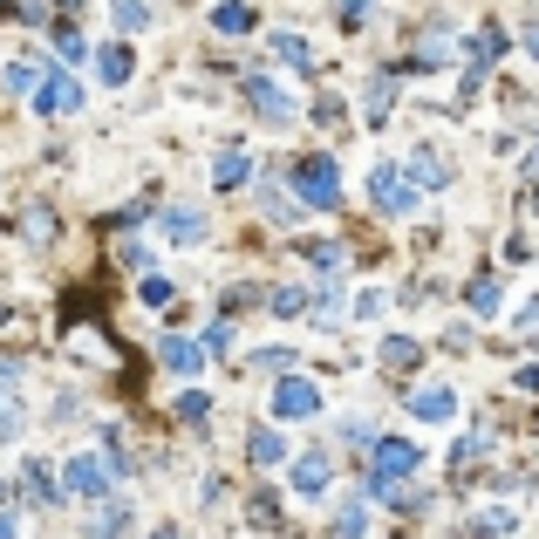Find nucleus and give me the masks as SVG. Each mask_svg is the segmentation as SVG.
Segmentation results:
<instances>
[{
    "mask_svg": "<svg viewBox=\"0 0 539 539\" xmlns=\"http://www.w3.org/2000/svg\"><path fill=\"white\" fill-rule=\"evenodd\" d=\"M424 464V451L410 444V437H376V451H369V478H362V492L369 499H396V485L410 478Z\"/></svg>",
    "mask_w": 539,
    "mask_h": 539,
    "instance_id": "obj_1",
    "label": "nucleus"
},
{
    "mask_svg": "<svg viewBox=\"0 0 539 539\" xmlns=\"http://www.w3.org/2000/svg\"><path fill=\"white\" fill-rule=\"evenodd\" d=\"M294 192H301V205L335 212V205H342V171H335V157H301V171H294Z\"/></svg>",
    "mask_w": 539,
    "mask_h": 539,
    "instance_id": "obj_2",
    "label": "nucleus"
},
{
    "mask_svg": "<svg viewBox=\"0 0 539 539\" xmlns=\"http://www.w3.org/2000/svg\"><path fill=\"white\" fill-rule=\"evenodd\" d=\"M369 205H376L383 219H410V212H417V185H410L403 171L376 164V171H369Z\"/></svg>",
    "mask_w": 539,
    "mask_h": 539,
    "instance_id": "obj_3",
    "label": "nucleus"
},
{
    "mask_svg": "<svg viewBox=\"0 0 539 539\" xmlns=\"http://www.w3.org/2000/svg\"><path fill=\"white\" fill-rule=\"evenodd\" d=\"M62 485H69V492H82V499H103V492L116 485V464L96 458V451H82V458L62 471Z\"/></svg>",
    "mask_w": 539,
    "mask_h": 539,
    "instance_id": "obj_4",
    "label": "nucleus"
},
{
    "mask_svg": "<svg viewBox=\"0 0 539 539\" xmlns=\"http://www.w3.org/2000/svg\"><path fill=\"white\" fill-rule=\"evenodd\" d=\"M35 110L41 116H69V110H82V89L62 69H41L35 76Z\"/></svg>",
    "mask_w": 539,
    "mask_h": 539,
    "instance_id": "obj_5",
    "label": "nucleus"
},
{
    "mask_svg": "<svg viewBox=\"0 0 539 539\" xmlns=\"http://www.w3.org/2000/svg\"><path fill=\"white\" fill-rule=\"evenodd\" d=\"M314 410H321V389L301 383V376H287L273 389V417H314Z\"/></svg>",
    "mask_w": 539,
    "mask_h": 539,
    "instance_id": "obj_6",
    "label": "nucleus"
},
{
    "mask_svg": "<svg viewBox=\"0 0 539 539\" xmlns=\"http://www.w3.org/2000/svg\"><path fill=\"white\" fill-rule=\"evenodd\" d=\"M301 260L321 273V294H328V287H335V273L348 267V246H342V239H308V246H301Z\"/></svg>",
    "mask_w": 539,
    "mask_h": 539,
    "instance_id": "obj_7",
    "label": "nucleus"
},
{
    "mask_svg": "<svg viewBox=\"0 0 539 539\" xmlns=\"http://www.w3.org/2000/svg\"><path fill=\"white\" fill-rule=\"evenodd\" d=\"M335 485V464H328V451H308V458H294V492L301 499H321Z\"/></svg>",
    "mask_w": 539,
    "mask_h": 539,
    "instance_id": "obj_8",
    "label": "nucleus"
},
{
    "mask_svg": "<svg viewBox=\"0 0 539 539\" xmlns=\"http://www.w3.org/2000/svg\"><path fill=\"white\" fill-rule=\"evenodd\" d=\"M246 96H253V110L267 116V123H287V116H294V103H287V89H280L273 76H253V82H246Z\"/></svg>",
    "mask_w": 539,
    "mask_h": 539,
    "instance_id": "obj_9",
    "label": "nucleus"
},
{
    "mask_svg": "<svg viewBox=\"0 0 539 539\" xmlns=\"http://www.w3.org/2000/svg\"><path fill=\"white\" fill-rule=\"evenodd\" d=\"M157 362H164L171 376H198V369H205V348H198V342H178V335H171V342H157Z\"/></svg>",
    "mask_w": 539,
    "mask_h": 539,
    "instance_id": "obj_10",
    "label": "nucleus"
},
{
    "mask_svg": "<svg viewBox=\"0 0 539 539\" xmlns=\"http://www.w3.org/2000/svg\"><path fill=\"white\" fill-rule=\"evenodd\" d=\"M212 185H219V192L246 185V151H239V144H226V151L212 157Z\"/></svg>",
    "mask_w": 539,
    "mask_h": 539,
    "instance_id": "obj_11",
    "label": "nucleus"
},
{
    "mask_svg": "<svg viewBox=\"0 0 539 539\" xmlns=\"http://www.w3.org/2000/svg\"><path fill=\"white\" fill-rule=\"evenodd\" d=\"M246 458L260 464V471H273V464H287V437H280V430H253V444H246Z\"/></svg>",
    "mask_w": 539,
    "mask_h": 539,
    "instance_id": "obj_12",
    "label": "nucleus"
},
{
    "mask_svg": "<svg viewBox=\"0 0 539 539\" xmlns=\"http://www.w3.org/2000/svg\"><path fill=\"white\" fill-rule=\"evenodd\" d=\"M410 410H417L424 424H444V417L458 410V396H451V389H417V396H410Z\"/></svg>",
    "mask_w": 539,
    "mask_h": 539,
    "instance_id": "obj_13",
    "label": "nucleus"
},
{
    "mask_svg": "<svg viewBox=\"0 0 539 539\" xmlns=\"http://www.w3.org/2000/svg\"><path fill=\"white\" fill-rule=\"evenodd\" d=\"M389 110H396V82L376 76L369 89H362V116H369V123H389Z\"/></svg>",
    "mask_w": 539,
    "mask_h": 539,
    "instance_id": "obj_14",
    "label": "nucleus"
},
{
    "mask_svg": "<svg viewBox=\"0 0 539 539\" xmlns=\"http://www.w3.org/2000/svg\"><path fill=\"white\" fill-rule=\"evenodd\" d=\"M464 55H471V62H478V69H492V62H499V55H505V35H499V28H492V21H485V28H478V35L464 41Z\"/></svg>",
    "mask_w": 539,
    "mask_h": 539,
    "instance_id": "obj_15",
    "label": "nucleus"
},
{
    "mask_svg": "<svg viewBox=\"0 0 539 539\" xmlns=\"http://www.w3.org/2000/svg\"><path fill=\"white\" fill-rule=\"evenodd\" d=\"M212 28H219V35H246V28H253V7H246V0H219V7H212Z\"/></svg>",
    "mask_w": 539,
    "mask_h": 539,
    "instance_id": "obj_16",
    "label": "nucleus"
},
{
    "mask_svg": "<svg viewBox=\"0 0 539 539\" xmlns=\"http://www.w3.org/2000/svg\"><path fill=\"white\" fill-rule=\"evenodd\" d=\"M260 212H267L273 226H294V219H301V205L280 192V185H260Z\"/></svg>",
    "mask_w": 539,
    "mask_h": 539,
    "instance_id": "obj_17",
    "label": "nucleus"
},
{
    "mask_svg": "<svg viewBox=\"0 0 539 539\" xmlns=\"http://www.w3.org/2000/svg\"><path fill=\"white\" fill-rule=\"evenodd\" d=\"M164 232H171V239H205V212H192V205H171V212H164Z\"/></svg>",
    "mask_w": 539,
    "mask_h": 539,
    "instance_id": "obj_18",
    "label": "nucleus"
},
{
    "mask_svg": "<svg viewBox=\"0 0 539 539\" xmlns=\"http://www.w3.org/2000/svg\"><path fill=\"white\" fill-rule=\"evenodd\" d=\"M96 76L103 82H130V48H123V41H110V48L96 55Z\"/></svg>",
    "mask_w": 539,
    "mask_h": 539,
    "instance_id": "obj_19",
    "label": "nucleus"
},
{
    "mask_svg": "<svg viewBox=\"0 0 539 539\" xmlns=\"http://www.w3.org/2000/svg\"><path fill=\"white\" fill-rule=\"evenodd\" d=\"M123 526H130V505H103L89 519V539H123Z\"/></svg>",
    "mask_w": 539,
    "mask_h": 539,
    "instance_id": "obj_20",
    "label": "nucleus"
},
{
    "mask_svg": "<svg viewBox=\"0 0 539 539\" xmlns=\"http://www.w3.org/2000/svg\"><path fill=\"white\" fill-rule=\"evenodd\" d=\"M273 55H280L287 69H314V48L301 35H273Z\"/></svg>",
    "mask_w": 539,
    "mask_h": 539,
    "instance_id": "obj_21",
    "label": "nucleus"
},
{
    "mask_svg": "<svg viewBox=\"0 0 539 539\" xmlns=\"http://www.w3.org/2000/svg\"><path fill=\"white\" fill-rule=\"evenodd\" d=\"M464 301H471V314H492V308H499V280H492V273H478V280L464 287Z\"/></svg>",
    "mask_w": 539,
    "mask_h": 539,
    "instance_id": "obj_22",
    "label": "nucleus"
},
{
    "mask_svg": "<svg viewBox=\"0 0 539 539\" xmlns=\"http://www.w3.org/2000/svg\"><path fill=\"white\" fill-rule=\"evenodd\" d=\"M267 301H273V314H280V321H301V314H308V294H301V287H273Z\"/></svg>",
    "mask_w": 539,
    "mask_h": 539,
    "instance_id": "obj_23",
    "label": "nucleus"
},
{
    "mask_svg": "<svg viewBox=\"0 0 539 539\" xmlns=\"http://www.w3.org/2000/svg\"><path fill=\"white\" fill-rule=\"evenodd\" d=\"M451 171H444V157H430V151H417L410 157V185H444Z\"/></svg>",
    "mask_w": 539,
    "mask_h": 539,
    "instance_id": "obj_24",
    "label": "nucleus"
},
{
    "mask_svg": "<svg viewBox=\"0 0 539 539\" xmlns=\"http://www.w3.org/2000/svg\"><path fill=\"white\" fill-rule=\"evenodd\" d=\"M376 355H383L389 369H417V342H410V335H389V342L376 348Z\"/></svg>",
    "mask_w": 539,
    "mask_h": 539,
    "instance_id": "obj_25",
    "label": "nucleus"
},
{
    "mask_svg": "<svg viewBox=\"0 0 539 539\" xmlns=\"http://www.w3.org/2000/svg\"><path fill=\"white\" fill-rule=\"evenodd\" d=\"M178 417H185V424H205V417H212V396H205V389H185V396H178Z\"/></svg>",
    "mask_w": 539,
    "mask_h": 539,
    "instance_id": "obj_26",
    "label": "nucleus"
},
{
    "mask_svg": "<svg viewBox=\"0 0 539 539\" xmlns=\"http://www.w3.org/2000/svg\"><path fill=\"white\" fill-rule=\"evenodd\" d=\"M505 526H512V512H505V505H492V512H478V519H471V533H478V539H499Z\"/></svg>",
    "mask_w": 539,
    "mask_h": 539,
    "instance_id": "obj_27",
    "label": "nucleus"
},
{
    "mask_svg": "<svg viewBox=\"0 0 539 539\" xmlns=\"http://www.w3.org/2000/svg\"><path fill=\"white\" fill-rule=\"evenodd\" d=\"M410 62H417V69H444V62H451V48H444V41H417V55H410Z\"/></svg>",
    "mask_w": 539,
    "mask_h": 539,
    "instance_id": "obj_28",
    "label": "nucleus"
},
{
    "mask_svg": "<svg viewBox=\"0 0 539 539\" xmlns=\"http://www.w3.org/2000/svg\"><path fill=\"white\" fill-rule=\"evenodd\" d=\"M137 294H144V308H164V301H171V280H164V273H151Z\"/></svg>",
    "mask_w": 539,
    "mask_h": 539,
    "instance_id": "obj_29",
    "label": "nucleus"
},
{
    "mask_svg": "<svg viewBox=\"0 0 539 539\" xmlns=\"http://www.w3.org/2000/svg\"><path fill=\"white\" fill-rule=\"evenodd\" d=\"M116 21H123V28H144L151 7H144V0H116Z\"/></svg>",
    "mask_w": 539,
    "mask_h": 539,
    "instance_id": "obj_30",
    "label": "nucleus"
},
{
    "mask_svg": "<svg viewBox=\"0 0 539 539\" xmlns=\"http://www.w3.org/2000/svg\"><path fill=\"white\" fill-rule=\"evenodd\" d=\"M355 314H362V321H376V314H383V294H376V287H362V294H355Z\"/></svg>",
    "mask_w": 539,
    "mask_h": 539,
    "instance_id": "obj_31",
    "label": "nucleus"
},
{
    "mask_svg": "<svg viewBox=\"0 0 539 539\" xmlns=\"http://www.w3.org/2000/svg\"><path fill=\"white\" fill-rule=\"evenodd\" d=\"M55 48H62V62H82V35H76V28H62V35H55Z\"/></svg>",
    "mask_w": 539,
    "mask_h": 539,
    "instance_id": "obj_32",
    "label": "nucleus"
},
{
    "mask_svg": "<svg viewBox=\"0 0 539 539\" xmlns=\"http://www.w3.org/2000/svg\"><path fill=\"white\" fill-rule=\"evenodd\" d=\"M335 539H362V505H348L342 526H335Z\"/></svg>",
    "mask_w": 539,
    "mask_h": 539,
    "instance_id": "obj_33",
    "label": "nucleus"
},
{
    "mask_svg": "<svg viewBox=\"0 0 539 539\" xmlns=\"http://www.w3.org/2000/svg\"><path fill=\"white\" fill-rule=\"evenodd\" d=\"M0 82H7V89H35V69H28V62H14V69H7Z\"/></svg>",
    "mask_w": 539,
    "mask_h": 539,
    "instance_id": "obj_34",
    "label": "nucleus"
},
{
    "mask_svg": "<svg viewBox=\"0 0 539 539\" xmlns=\"http://www.w3.org/2000/svg\"><path fill=\"white\" fill-rule=\"evenodd\" d=\"M28 492H35V499H41V505L55 499V485H48V471H41V464H35V471H28Z\"/></svg>",
    "mask_w": 539,
    "mask_h": 539,
    "instance_id": "obj_35",
    "label": "nucleus"
},
{
    "mask_svg": "<svg viewBox=\"0 0 539 539\" xmlns=\"http://www.w3.org/2000/svg\"><path fill=\"white\" fill-rule=\"evenodd\" d=\"M14 430H21V410H14V403H0V437H14Z\"/></svg>",
    "mask_w": 539,
    "mask_h": 539,
    "instance_id": "obj_36",
    "label": "nucleus"
},
{
    "mask_svg": "<svg viewBox=\"0 0 539 539\" xmlns=\"http://www.w3.org/2000/svg\"><path fill=\"white\" fill-rule=\"evenodd\" d=\"M512 383H519V389H533V396H539V362H526V369H519Z\"/></svg>",
    "mask_w": 539,
    "mask_h": 539,
    "instance_id": "obj_37",
    "label": "nucleus"
},
{
    "mask_svg": "<svg viewBox=\"0 0 539 539\" xmlns=\"http://www.w3.org/2000/svg\"><path fill=\"white\" fill-rule=\"evenodd\" d=\"M519 328H539V301H526V314H519Z\"/></svg>",
    "mask_w": 539,
    "mask_h": 539,
    "instance_id": "obj_38",
    "label": "nucleus"
},
{
    "mask_svg": "<svg viewBox=\"0 0 539 539\" xmlns=\"http://www.w3.org/2000/svg\"><path fill=\"white\" fill-rule=\"evenodd\" d=\"M526 48H533V62H539V21H533V28H526Z\"/></svg>",
    "mask_w": 539,
    "mask_h": 539,
    "instance_id": "obj_39",
    "label": "nucleus"
},
{
    "mask_svg": "<svg viewBox=\"0 0 539 539\" xmlns=\"http://www.w3.org/2000/svg\"><path fill=\"white\" fill-rule=\"evenodd\" d=\"M14 533H21V526H14V519H7V512H0V539H14Z\"/></svg>",
    "mask_w": 539,
    "mask_h": 539,
    "instance_id": "obj_40",
    "label": "nucleus"
},
{
    "mask_svg": "<svg viewBox=\"0 0 539 539\" xmlns=\"http://www.w3.org/2000/svg\"><path fill=\"white\" fill-rule=\"evenodd\" d=\"M0 505H7V478H0Z\"/></svg>",
    "mask_w": 539,
    "mask_h": 539,
    "instance_id": "obj_41",
    "label": "nucleus"
}]
</instances>
